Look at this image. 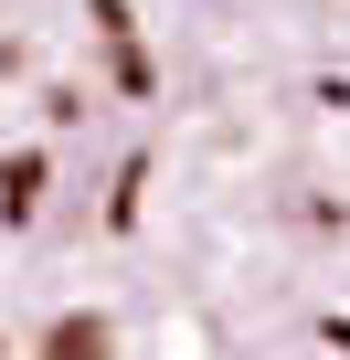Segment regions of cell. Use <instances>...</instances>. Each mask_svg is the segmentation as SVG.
<instances>
[{
	"label": "cell",
	"mask_w": 350,
	"mask_h": 360,
	"mask_svg": "<svg viewBox=\"0 0 350 360\" xmlns=\"http://www.w3.org/2000/svg\"><path fill=\"white\" fill-rule=\"evenodd\" d=\"M0 360H350V0H0Z\"/></svg>",
	"instance_id": "6da1fadb"
}]
</instances>
